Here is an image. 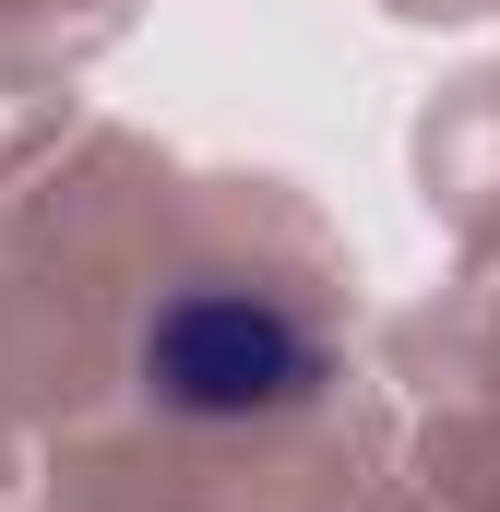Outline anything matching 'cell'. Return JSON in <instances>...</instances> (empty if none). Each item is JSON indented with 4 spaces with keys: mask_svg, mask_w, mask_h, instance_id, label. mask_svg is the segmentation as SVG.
Returning a JSON list of instances; mask_svg holds the SVG:
<instances>
[{
    "mask_svg": "<svg viewBox=\"0 0 500 512\" xmlns=\"http://www.w3.org/2000/svg\"><path fill=\"white\" fill-rule=\"evenodd\" d=\"M131 382H143V405H167L191 429H250V417H298L334 382V346L298 298H274L250 274H179L131 334Z\"/></svg>",
    "mask_w": 500,
    "mask_h": 512,
    "instance_id": "obj_1",
    "label": "cell"
}]
</instances>
